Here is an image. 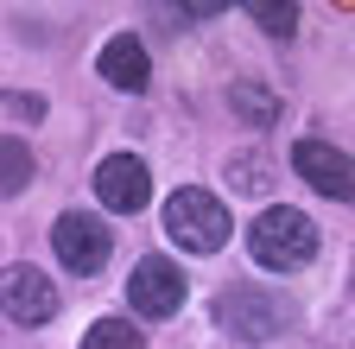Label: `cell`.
<instances>
[{"instance_id": "1", "label": "cell", "mask_w": 355, "mask_h": 349, "mask_svg": "<svg viewBox=\"0 0 355 349\" xmlns=\"http://www.w3.org/2000/svg\"><path fill=\"white\" fill-rule=\"evenodd\" d=\"M248 254L260 267H273V273H292V267H304L318 254V223L304 210H292V203H266L254 216V229H248Z\"/></svg>"}, {"instance_id": "2", "label": "cell", "mask_w": 355, "mask_h": 349, "mask_svg": "<svg viewBox=\"0 0 355 349\" xmlns=\"http://www.w3.org/2000/svg\"><path fill=\"white\" fill-rule=\"evenodd\" d=\"M165 235L184 248V254H216L222 241H229V203H222L216 191H197V185L171 191V203H165Z\"/></svg>"}, {"instance_id": "3", "label": "cell", "mask_w": 355, "mask_h": 349, "mask_svg": "<svg viewBox=\"0 0 355 349\" xmlns=\"http://www.w3.org/2000/svg\"><path fill=\"white\" fill-rule=\"evenodd\" d=\"M108 229L96 223V216H83V210H64L58 223H51V254L64 260V267L76 273V280H89V273H102L108 267Z\"/></svg>"}, {"instance_id": "4", "label": "cell", "mask_w": 355, "mask_h": 349, "mask_svg": "<svg viewBox=\"0 0 355 349\" xmlns=\"http://www.w3.org/2000/svg\"><path fill=\"white\" fill-rule=\"evenodd\" d=\"M184 273H178V260H165V254H146L140 267L127 273V305L140 318H178V305H184Z\"/></svg>"}, {"instance_id": "5", "label": "cell", "mask_w": 355, "mask_h": 349, "mask_svg": "<svg viewBox=\"0 0 355 349\" xmlns=\"http://www.w3.org/2000/svg\"><path fill=\"white\" fill-rule=\"evenodd\" d=\"M96 197H102V210H114V216L146 210V197H153V171H146V159L108 153V159L96 165Z\"/></svg>"}, {"instance_id": "6", "label": "cell", "mask_w": 355, "mask_h": 349, "mask_svg": "<svg viewBox=\"0 0 355 349\" xmlns=\"http://www.w3.org/2000/svg\"><path fill=\"white\" fill-rule=\"evenodd\" d=\"M292 165H298V178L304 185H318L324 197H336V203H355V159L349 153H336L330 140H298L292 146Z\"/></svg>"}, {"instance_id": "7", "label": "cell", "mask_w": 355, "mask_h": 349, "mask_svg": "<svg viewBox=\"0 0 355 349\" xmlns=\"http://www.w3.org/2000/svg\"><path fill=\"white\" fill-rule=\"evenodd\" d=\"M7 318L13 324H26V330H38V324H51L58 318V292H51V280H44L38 267H7Z\"/></svg>"}, {"instance_id": "8", "label": "cell", "mask_w": 355, "mask_h": 349, "mask_svg": "<svg viewBox=\"0 0 355 349\" xmlns=\"http://www.w3.org/2000/svg\"><path fill=\"white\" fill-rule=\"evenodd\" d=\"M96 70H102V83H108V90H146V45H140V38H108V45H102V58H96Z\"/></svg>"}, {"instance_id": "9", "label": "cell", "mask_w": 355, "mask_h": 349, "mask_svg": "<svg viewBox=\"0 0 355 349\" xmlns=\"http://www.w3.org/2000/svg\"><path fill=\"white\" fill-rule=\"evenodd\" d=\"M286 312H279V305H260V312H254V292L248 286H235L229 298H222V324H235L241 337H260V330H273Z\"/></svg>"}, {"instance_id": "10", "label": "cell", "mask_w": 355, "mask_h": 349, "mask_svg": "<svg viewBox=\"0 0 355 349\" xmlns=\"http://www.w3.org/2000/svg\"><path fill=\"white\" fill-rule=\"evenodd\" d=\"M83 349H146V337L133 330L127 318H102V324H89Z\"/></svg>"}, {"instance_id": "11", "label": "cell", "mask_w": 355, "mask_h": 349, "mask_svg": "<svg viewBox=\"0 0 355 349\" xmlns=\"http://www.w3.org/2000/svg\"><path fill=\"white\" fill-rule=\"evenodd\" d=\"M229 96H235V108H241V114H248L254 127H266V121H279V96H266L260 83H235Z\"/></svg>"}, {"instance_id": "12", "label": "cell", "mask_w": 355, "mask_h": 349, "mask_svg": "<svg viewBox=\"0 0 355 349\" xmlns=\"http://www.w3.org/2000/svg\"><path fill=\"white\" fill-rule=\"evenodd\" d=\"M248 13H254V19L266 26V32H279V38H286V32L298 26V7H292V0H279V7H273V0H254Z\"/></svg>"}, {"instance_id": "13", "label": "cell", "mask_w": 355, "mask_h": 349, "mask_svg": "<svg viewBox=\"0 0 355 349\" xmlns=\"http://www.w3.org/2000/svg\"><path fill=\"white\" fill-rule=\"evenodd\" d=\"M26 178H32V153H26L19 140H7V197H19Z\"/></svg>"}]
</instances>
